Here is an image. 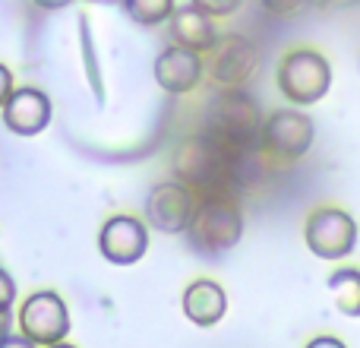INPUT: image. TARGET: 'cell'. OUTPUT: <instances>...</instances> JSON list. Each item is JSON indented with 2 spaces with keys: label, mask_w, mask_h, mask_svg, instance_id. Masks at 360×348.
I'll return each mask as SVG.
<instances>
[{
  "label": "cell",
  "mask_w": 360,
  "mask_h": 348,
  "mask_svg": "<svg viewBox=\"0 0 360 348\" xmlns=\"http://www.w3.org/2000/svg\"><path fill=\"white\" fill-rule=\"evenodd\" d=\"M243 159L231 156L215 137L199 133L174 149V180L186 184L199 199L205 197H234L243 174Z\"/></svg>",
  "instance_id": "1"
},
{
  "label": "cell",
  "mask_w": 360,
  "mask_h": 348,
  "mask_svg": "<svg viewBox=\"0 0 360 348\" xmlns=\"http://www.w3.org/2000/svg\"><path fill=\"white\" fill-rule=\"evenodd\" d=\"M262 124L266 120L259 114V105L243 89H228L215 99L205 133L215 137L231 156L250 162V156L262 146Z\"/></svg>",
  "instance_id": "2"
},
{
  "label": "cell",
  "mask_w": 360,
  "mask_h": 348,
  "mask_svg": "<svg viewBox=\"0 0 360 348\" xmlns=\"http://www.w3.org/2000/svg\"><path fill=\"white\" fill-rule=\"evenodd\" d=\"M190 247L199 256H221L234 250L243 237V212L234 197H205L199 199L196 218L190 231Z\"/></svg>",
  "instance_id": "3"
},
{
  "label": "cell",
  "mask_w": 360,
  "mask_h": 348,
  "mask_svg": "<svg viewBox=\"0 0 360 348\" xmlns=\"http://www.w3.org/2000/svg\"><path fill=\"white\" fill-rule=\"evenodd\" d=\"M275 82H278V92L285 95L291 105L307 108V105L323 101L326 92L332 89V67L319 51L294 48L278 61Z\"/></svg>",
  "instance_id": "4"
},
{
  "label": "cell",
  "mask_w": 360,
  "mask_h": 348,
  "mask_svg": "<svg viewBox=\"0 0 360 348\" xmlns=\"http://www.w3.org/2000/svg\"><path fill=\"white\" fill-rule=\"evenodd\" d=\"M304 241L319 260H345L357 247V222L338 206H319L304 225Z\"/></svg>",
  "instance_id": "5"
},
{
  "label": "cell",
  "mask_w": 360,
  "mask_h": 348,
  "mask_svg": "<svg viewBox=\"0 0 360 348\" xmlns=\"http://www.w3.org/2000/svg\"><path fill=\"white\" fill-rule=\"evenodd\" d=\"M199 209V197L180 180H162L146 197V225L165 235H184L190 231Z\"/></svg>",
  "instance_id": "6"
},
{
  "label": "cell",
  "mask_w": 360,
  "mask_h": 348,
  "mask_svg": "<svg viewBox=\"0 0 360 348\" xmlns=\"http://www.w3.org/2000/svg\"><path fill=\"white\" fill-rule=\"evenodd\" d=\"M19 330L35 345H60L70 333V311L57 292H35L19 307Z\"/></svg>",
  "instance_id": "7"
},
{
  "label": "cell",
  "mask_w": 360,
  "mask_h": 348,
  "mask_svg": "<svg viewBox=\"0 0 360 348\" xmlns=\"http://www.w3.org/2000/svg\"><path fill=\"white\" fill-rule=\"evenodd\" d=\"M313 137H316V127H313L310 114L297 111V108L272 111L262 124V149L278 162L304 159L313 146Z\"/></svg>",
  "instance_id": "8"
},
{
  "label": "cell",
  "mask_w": 360,
  "mask_h": 348,
  "mask_svg": "<svg viewBox=\"0 0 360 348\" xmlns=\"http://www.w3.org/2000/svg\"><path fill=\"white\" fill-rule=\"evenodd\" d=\"M98 250L114 266H133L149 250V228H146V222H139L133 216H114L101 225Z\"/></svg>",
  "instance_id": "9"
},
{
  "label": "cell",
  "mask_w": 360,
  "mask_h": 348,
  "mask_svg": "<svg viewBox=\"0 0 360 348\" xmlns=\"http://www.w3.org/2000/svg\"><path fill=\"white\" fill-rule=\"evenodd\" d=\"M259 70V48L247 35H224L212 57V80L224 89H243Z\"/></svg>",
  "instance_id": "10"
},
{
  "label": "cell",
  "mask_w": 360,
  "mask_h": 348,
  "mask_svg": "<svg viewBox=\"0 0 360 348\" xmlns=\"http://www.w3.org/2000/svg\"><path fill=\"white\" fill-rule=\"evenodd\" d=\"M168 42L174 44V48L205 54V51H215L221 38H218L215 19L205 16V13L196 10L193 4H186V6H177L174 16L168 19Z\"/></svg>",
  "instance_id": "11"
},
{
  "label": "cell",
  "mask_w": 360,
  "mask_h": 348,
  "mask_svg": "<svg viewBox=\"0 0 360 348\" xmlns=\"http://www.w3.org/2000/svg\"><path fill=\"white\" fill-rule=\"evenodd\" d=\"M4 124L16 137H35L51 124V99L41 89H16L4 108Z\"/></svg>",
  "instance_id": "12"
},
{
  "label": "cell",
  "mask_w": 360,
  "mask_h": 348,
  "mask_svg": "<svg viewBox=\"0 0 360 348\" xmlns=\"http://www.w3.org/2000/svg\"><path fill=\"white\" fill-rule=\"evenodd\" d=\"M202 80V57L186 48H168L155 57V82L171 95H186Z\"/></svg>",
  "instance_id": "13"
},
{
  "label": "cell",
  "mask_w": 360,
  "mask_h": 348,
  "mask_svg": "<svg viewBox=\"0 0 360 348\" xmlns=\"http://www.w3.org/2000/svg\"><path fill=\"white\" fill-rule=\"evenodd\" d=\"M228 311V294L218 282L212 279H196L186 285L184 292V313L190 323L196 326H215Z\"/></svg>",
  "instance_id": "14"
},
{
  "label": "cell",
  "mask_w": 360,
  "mask_h": 348,
  "mask_svg": "<svg viewBox=\"0 0 360 348\" xmlns=\"http://www.w3.org/2000/svg\"><path fill=\"white\" fill-rule=\"evenodd\" d=\"M329 292L335 298V307L345 313V317L360 320V269L348 266V269H335L329 275Z\"/></svg>",
  "instance_id": "15"
},
{
  "label": "cell",
  "mask_w": 360,
  "mask_h": 348,
  "mask_svg": "<svg viewBox=\"0 0 360 348\" xmlns=\"http://www.w3.org/2000/svg\"><path fill=\"white\" fill-rule=\"evenodd\" d=\"M127 16L133 19L136 25H162L174 16L177 0H124Z\"/></svg>",
  "instance_id": "16"
},
{
  "label": "cell",
  "mask_w": 360,
  "mask_h": 348,
  "mask_svg": "<svg viewBox=\"0 0 360 348\" xmlns=\"http://www.w3.org/2000/svg\"><path fill=\"white\" fill-rule=\"evenodd\" d=\"M262 10L269 13V16H278V19H291L297 16L300 10H304L310 0H259Z\"/></svg>",
  "instance_id": "17"
},
{
  "label": "cell",
  "mask_w": 360,
  "mask_h": 348,
  "mask_svg": "<svg viewBox=\"0 0 360 348\" xmlns=\"http://www.w3.org/2000/svg\"><path fill=\"white\" fill-rule=\"evenodd\" d=\"M196 10H202L205 16H231V13H237L240 10V4L243 0H190Z\"/></svg>",
  "instance_id": "18"
},
{
  "label": "cell",
  "mask_w": 360,
  "mask_h": 348,
  "mask_svg": "<svg viewBox=\"0 0 360 348\" xmlns=\"http://www.w3.org/2000/svg\"><path fill=\"white\" fill-rule=\"evenodd\" d=\"M13 301H16V285H13L10 273L0 269V317H10Z\"/></svg>",
  "instance_id": "19"
},
{
  "label": "cell",
  "mask_w": 360,
  "mask_h": 348,
  "mask_svg": "<svg viewBox=\"0 0 360 348\" xmlns=\"http://www.w3.org/2000/svg\"><path fill=\"white\" fill-rule=\"evenodd\" d=\"M13 92H16V89H13V73L4 67V63H0V111L6 108V101H10Z\"/></svg>",
  "instance_id": "20"
},
{
  "label": "cell",
  "mask_w": 360,
  "mask_h": 348,
  "mask_svg": "<svg viewBox=\"0 0 360 348\" xmlns=\"http://www.w3.org/2000/svg\"><path fill=\"white\" fill-rule=\"evenodd\" d=\"M304 348H348L342 342V339H335V336H316V339H310Z\"/></svg>",
  "instance_id": "21"
},
{
  "label": "cell",
  "mask_w": 360,
  "mask_h": 348,
  "mask_svg": "<svg viewBox=\"0 0 360 348\" xmlns=\"http://www.w3.org/2000/svg\"><path fill=\"white\" fill-rule=\"evenodd\" d=\"M0 348H35V342H29L25 336H6L0 339Z\"/></svg>",
  "instance_id": "22"
},
{
  "label": "cell",
  "mask_w": 360,
  "mask_h": 348,
  "mask_svg": "<svg viewBox=\"0 0 360 348\" xmlns=\"http://www.w3.org/2000/svg\"><path fill=\"white\" fill-rule=\"evenodd\" d=\"M35 6H41V10H63V6H70L73 0H32Z\"/></svg>",
  "instance_id": "23"
},
{
  "label": "cell",
  "mask_w": 360,
  "mask_h": 348,
  "mask_svg": "<svg viewBox=\"0 0 360 348\" xmlns=\"http://www.w3.org/2000/svg\"><path fill=\"white\" fill-rule=\"evenodd\" d=\"M319 6H348V4H357V0H316Z\"/></svg>",
  "instance_id": "24"
},
{
  "label": "cell",
  "mask_w": 360,
  "mask_h": 348,
  "mask_svg": "<svg viewBox=\"0 0 360 348\" xmlns=\"http://www.w3.org/2000/svg\"><path fill=\"white\" fill-rule=\"evenodd\" d=\"M92 4H117V0H92Z\"/></svg>",
  "instance_id": "25"
},
{
  "label": "cell",
  "mask_w": 360,
  "mask_h": 348,
  "mask_svg": "<svg viewBox=\"0 0 360 348\" xmlns=\"http://www.w3.org/2000/svg\"><path fill=\"white\" fill-rule=\"evenodd\" d=\"M51 348H73V345H67V342H60V345H51Z\"/></svg>",
  "instance_id": "26"
}]
</instances>
